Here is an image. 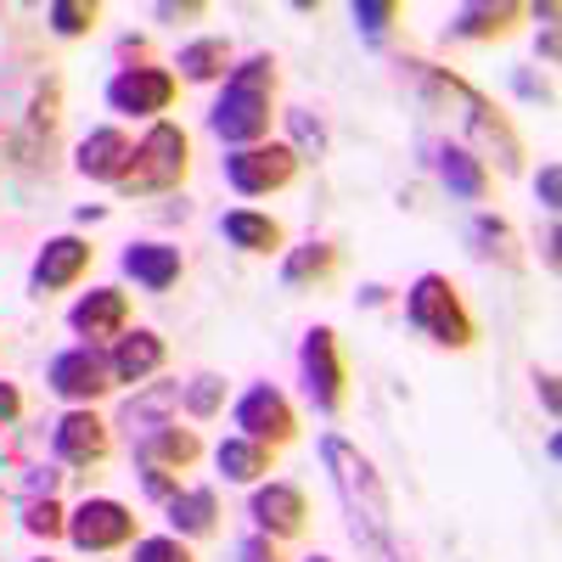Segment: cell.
I'll use <instances>...</instances> for the list:
<instances>
[{
  "label": "cell",
  "instance_id": "bcb514c9",
  "mask_svg": "<svg viewBox=\"0 0 562 562\" xmlns=\"http://www.w3.org/2000/svg\"><path fill=\"white\" fill-rule=\"evenodd\" d=\"M304 562H338V557H326V551H315V557H304Z\"/></svg>",
  "mask_w": 562,
  "mask_h": 562
},
{
  "label": "cell",
  "instance_id": "74e56055",
  "mask_svg": "<svg viewBox=\"0 0 562 562\" xmlns=\"http://www.w3.org/2000/svg\"><path fill=\"white\" fill-rule=\"evenodd\" d=\"M18 422H23V389L0 378V434H12Z\"/></svg>",
  "mask_w": 562,
  "mask_h": 562
},
{
  "label": "cell",
  "instance_id": "ffe728a7",
  "mask_svg": "<svg viewBox=\"0 0 562 562\" xmlns=\"http://www.w3.org/2000/svg\"><path fill=\"white\" fill-rule=\"evenodd\" d=\"M428 158H434V175H439V186L450 198H461V203H484L490 198V169L479 164L473 147H461V140H439V147H428Z\"/></svg>",
  "mask_w": 562,
  "mask_h": 562
},
{
  "label": "cell",
  "instance_id": "cb8c5ba5",
  "mask_svg": "<svg viewBox=\"0 0 562 562\" xmlns=\"http://www.w3.org/2000/svg\"><path fill=\"white\" fill-rule=\"evenodd\" d=\"M220 237L237 254H281L288 231H281V220H270L259 209H231V214H220Z\"/></svg>",
  "mask_w": 562,
  "mask_h": 562
},
{
  "label": "cell",
  "instance_id": "8fae6325",
  "mask_svg": "<svg viewBox=\"0 0 562 562\" xmlns=\"http://www.w3.org/2000/svg\"><path fill=\"white\" fill-rule=\"evenodd\" d=\"M231 422H237V434L254 439V445H293L299 439V416L288 405V394H281L276 383H248L243 400L231 405Z\"/></svg>",
  "mask_w": 562,
  "mask_h": 562
},
{
  "label": "cell",
  "instance_id": "7a4b0ae2",
  "mask_svg": "<svg viewBox=\"0 0 562 562\" xmlns=\"http://www.w3.org/2000/svg\"><path fill=\"white\" fill-rule=\"evenodd\" d=\"M276 57L270 52H254L243 63H231L220 97L209 108V130L231 147H259V140H270V124H276Z\"/></svg>",
  "mask_w": 562,
  "mask_h": 562
},
{
  "label": "cell",
  "instance_id": "ab89813d",
  "mask_svg": "<svg viewBox=\"0 0 562 562\" xmlns=\"http://www.w3.org/2000/svg\"><path fill=\"white\" fill-rule=\"evenodd\" d=\"M237 562H281V546H276L270 535H248V540L237 546Z\"/></svg>",
  "mask_w": 562,
  "mask_h": 562
},
{
  "label": "cell",
  "instance_id": "836d02e7",
  "mask_svg": "<svg viewBox=\"0 0 562 562\" xmlns=\"http://www.w3.org/2000/svg\"><path fill=\"white\" fill-rule=\"evenodd\" d=\"M288 130H293L288 147L299 153V164H321L326 158V130H321V119L310 108H288Z\"/></svg>",
  "mask_w": 562,
  "mask_h": 562
},
{
  "label": "cell",
  "instance_id": "e0dca14e",
  "mask_svg": "<svg viewBox=\"0 0 562 562\" xmlns=\"http://www.w3.org/2000/svg\"><path fill=\"white\" fill-rule=\"evenodd\" d=\"M130 164H135V140H130L124 130H113V124L90 130L79 147H74V169H79L85 180H97V186H124Z\"/></svg>",
  "mask_w": 562,
  "mask_h": 562
},
{
  "label": "cell",
  "instance_id": "5bb4252c",
  "mask_svg": "<svg viewBox=\"0 0 562 562\" xmlns=\"http://www.w3.org/2000/svg\"><path fill=\"white\" fill-rule=\"evenodd\" d=\"M248 518H254V535H270V540L281 546V540H299V535L310 529V501H304L299 484L270 479V484H254Z\"/></svg>",
  "mask_w": 562,
  "mask_h": 562
},
{
  "label": "cell",
  "instance_id": "ba28073f",
  "mask_svg": "<svg viewBox=\"0 0 562 562\" xmlns=\"http://www.w3.org/2000/svg\"><path fill=\"white\" fill-rule=\"evenodd\" d=\"M63 540L74 551H85V557H108V551H124V546L140 540V518L113 495H90V501H79L68 512V535Z\"/></svg>",
  "mask_w": 562,
  "mask_h": 562
},
{
  "label": "cell",
  "instance_id": "d6986e66",
  "mask_svg": "<svg viewBox=\"0 0 562 562\" xmlns=\"http://www.w3.org/2000/svg\"><path fill=\"white\" fill-rule=\"evenodd\" d=\"M164 360H169V344L153 333V326H135V333H124V338H113V349H108V366H113V389L119 383H153L158 371H164Z\"/></svg>",
  "mask_w": 562,
  "mask_h": 562
},
{
  "label": "cell",
  "instance_id": "603a6c76",
  "mask_svg": "<svg viewBox=\"0 0 562 562\" xmlns=\"http://www.w3.org/2000/svg\"><path fill=\"white\" fill-rule=\"evenodd\" d=\"M164 518H169V535H180L186 546L220 535V490H209V484L180 490V495L164 506Z\"/></svg>",
  "mask_w": 562,
  "mask_h": 562
},
{
  "label": "cell",
  "instance_id": "484cf974",
  "mask_svg": "<svg viewBox=\"0 0 562 562\" xmlns=\"http://www.w3.org/2000/svg\"><path fill=\"white\" fill-rule=\"evenodd\" d=\"M175 411H180V383H147L124 400L119 428H130V439H135V434L158 428V422H175Z\"/></svg>",
  "mask_w": 562,
  "mask_h": 562
},
{
  "label": "cell",
  "instance_id": "3957f363",
  "mask_svg": "<svg viewBox=\"0 0 562 562\" xmlns=\"http://www.w3.org/2000/svg\"><path fill=\"white\" fill-rule=\"evenodd\" d=\"M321 461H326V479H333L344 512H349V535L371 551H389V535H394V518H389V490L378 479V467H371L344 434H321Z\"/></svg>",
  "mask_w": 562,
  "mask_h": 562
},
{
  "label": "cell",
  "instance_id": "8d00e7d4",
  "mask_svg": "<svg viewBox=\"0 0 562 562\" xmlns=\"http://www.w3.org/2000/svg\"><path fill=\"white\" fill-rule=\"evenodd\" d=\"M535 198H540V209L546 214H557V203H562V164H540V175H535Z\"/></svg>",
  "mask_w": 562,
  "mask_h": 562
},
{
  "label": "cell",
  "instance_id": "d4e9b609",
  "mask_svg": "<svg viewBox=\"0 0 562 562\" xmlns=\"http://www.w3.org/2000/svg\"><path fill=\"white\" fill-rule=\"evenodd\" d=\"M338 276V243H299V248H281V281L288 288H326Z\"/></svg>",
  "mask_w": 562,
  "mask_h": 562
},
{
  "label": "cell",
  "instance_id": "d590c367",
  "mask_svg": "<svg viewBox=\"0 0 562 562\" xmlns=\"http://www.w3.org/2000/svg\"><path fill=\"white\" fill-rule=\"evenodd\" d=\"M135 479H140V490H147V501H158V506H169V501L186 490V484H180V473H164V467H140Z\"/></svg>",
  "mask_w": 562,
  "mask_h": 562
},
{
  "label": "cell",
  "instance_id": "f35d334b",
  "mask_svg": "<svg viewBox=\"0 0 562 562\" xmlns=\"http://www.w3.org/2000/svg\"><path fill=\"white\" fill-rule=\"evenodd\" d=\"M203 12H209L203 0H158V7H153L158 23H192V18H203Z\"/></svg>",
  "mask_w": 562,
  "mask_h": 562
},
{
  "label": "cell",
  "instance_id": "9a60e30c",
  "mask_svg": "<svg viewBox=\"0 0 562 562\" xmlns=\"http://www.w3.org/2000/svg\"><path fill=\"white\" fill-rule=\"evenodd\" d=\"M68 333L79 344H113L130 333V293L124 288H90L68 304Z\"/></svg>",
  "mask_w": 562,
  "mask_h": 562
},
{
  "label": "cell",
  "instance_id": "1f68e13d",
  "mask_svg": "<svg viewBox=\"0 0 562 562\" xmlns=\"http://www.w3.org/2000/svg\"><path fill=\"white\" fill-rule=\"evenodd\" d=\"M349 18H355L360 40L383 45V40L394 34V23L405 18V7H400V0H355V7H349Z\"/></svg>",
  "mask_w": 562,
  "mask_h": 562
},
{
  "label": "cell",
  "instance_id": "c3c4849f",
  "mask_svg": "<svg viewBox=\"0 0 562 562\" xmlns=\"http://www.w3.org/2000/svg\"><path fill=\"white\" fill-rule=\"evenodd\" d=\"M389 562H400V557H389Z\"/></svg>",
  "mask_w": 562,
  "mask_h": 562
},
{
  "label": "cell",
  "instance_id": "30bf717a",
  "mask_svg": "<svg viewBox=\"0 0 562 562\" xmlns=\"http://www.w3.org/2000/svg\"><path fill=\"white\" fill-rule=\"evenodd\" d=\"M52 456L57 467H74V473H90L113 456V422H102L90 405H68L57 422H52Z\"/></svg>",
  "mask_w": 562,
  "mask_h": 562
},
{
  "label": "cell",
  "instance_id": "f546056e",
  "mask_svg": "<svg viewBox=\"0 0 562 562\" xmlns=\"http://www.w3.org/2000/svg\"><path fill=\"white\" fill-rule=\"evenodd\" d=\"M45 23H52L57 40H85L102 23V7L97 0H52V7H45Z\"/></svg>",
  "mask_w": 562,
  "mask_h": 562
},
{
  "label": "cell",
  "instance_id": "7bdbcfd3",
  "mask_svg": "<svg viewBox=\"0 0 562 562\" xmlns=\"http://www.w3.org/2000/svg\"><path fill=\"white\" fill-rule=\"evenodd\" d=\"M512 85H518L529 102H551V85H546V79H535L529 68H518V74H512Z\"/></svg>",
  "mask_w": 562,
  "mask_h": 562
},
{
  "label": "cell",
  "instance_id": "e575fe53",
  "mask_svg": "<svg viewBox=\"0 0 562 562\" xmlns=\"http://www.w3.org/2000/svg\"><path fill=\"white\" fill-rule=\"evenodd\" d=\"M130 562H198V557H192V546H186L180 535H140Z\"/></svg>",
  "mask_w": 562,
  "mask_h": 562
},
{
  "label": "cell",
  "instance_id": "6da1fadb",
  "mask_svg": "<svg viewBox=\"0 0 562 562\" xmlns=\"http://www.w3.org/2000/svg\"><path fill=\"white\" fill-rule=\"evenodd\" d=\"M400 74L416 85V97L428 102V108H450V113L461 119V130L473 135V147H479V164H484V169H490V158L501 164V175H518V169H524V140H518V130L506 124V113L484 97V90H473L467 79H456L450 68L422 63V57H405Z\"/></svg>",
  "mask_w": 562,
  "mask_h": 562
},
{
  "label": "cell",
  "instance_id": "2e32d148",
  "mask_svg": "<svg viewBox=\"0 0 562 562\" xmlns=\"http://www.w3.org/2000/svg\"><path fill=\"white\" fill-rule=\"evenodd\" d=\"M23 450H29V434H23V439H12L7 450H0V495H12L18 506H23V501H45V495H57V484H63L57 456L29 461Z\"/></svg>",
  "mask_w": 562,
  "mask_h": 562
},
{
  "label": "cell",
  "instance_id": "60d3db41",
  "mask_svg": "<svg viewBox=\"0 0 562 562\" xmlns=\"http://www.w3.org/2000/svg\"><path fill=\"white\" fill-rule=\"evenodd\" d=\"M119 63H124V68H153V45L135 40V34H124V40H119Z\"/></svg>",
  "mask_w": 562,
  "mask_h": 562
},
{
  "label": "cell",
  "instance_id": "44dd1931",
  "mask_svg": "<svg viewBox=\"0 0 562 562\" xmlns=\"http://www.w3.org/2000/svg\"><path fill=\"white\" fill-rule=\"evenodd\" d=\"M529 18V7H518V0H467V7L450 12V40H506L512 29H518Z\"/></svg>",
  "mask_w": 562,
  "mask_h": 562
},
{
  "label": "cell",
  "instance_id": "5b68a950",
  "mask_svg": "<svg viewBox=\"0 0 562 562\" xmlns=\"http://www.w3.org/2000/svg\"><path fill=\"white\" fill-rule=\"evenodd\" d=\"M186 175H192V135L169 119H158L135 140V164H130L119 192L124 198H158V192H175Z\"/></svg>",
  "mask_w": 562,
  "mask_h": 562
},
{
  "label": "cell",
  "instance_id": "52a82bcc",
  "mask_svg": "<svg viewBox=\"0 0 562 562\" xmlns=\"http://www.w3.org/2000/svg\"><path fill=\"white\" fill-rule=\"evenodd\" d=\"M299 153L288 147V140H259V147H231L220 158V175L231 192L243 198H270V192H288V186L299 180Z\"/></svg>",
  "mask_w": 562,
  "mask_h": 562
},
{
  "label": "cell",
  "instance_id": "7dc6e473",
  "mask_svg": "<svg viewBox=\"0 0 562 562\" xmlns=\"http://www.w3.org/2000/svg\"><path fill=\"white\" fill-rule=\"evenodd\" d=\"M34 562H57V557H34Z\"/></svg>",
  "mask_w": 562,
  "mask_h": 562
},
{
  "label": "cell",
  "instance_id": "d6a6232c",
  "mask_svg": "<svg viewBox=\"0 0 562 562\" xmlns=\"http://www.w3.org/2000/svg\"><path fill=\"white\" fill-rule=\"evenodd\" d=\"M23 535H34V540H63L68 535V506L57 501V495H45V501H23Z\"/></svg>",
  "mask_w": 562,
  "mask_h": 562
},
{
  "label": "cell",
  "instance_id": "9c48e42d",
  "mask_svg": "<svg viewBox=\"0 0 562 562\" xmlns=\"http://www.w3.org/2000/svg\"><path fill=\"white\" fill-rule=\"evenodd\" d=\"M45 389H52L63 405H97L113 394V366H108V349L97 344H74L63 355H52L45 366Z\"/></svg>",
  "mask_w": 562,
  "mask_h": 562
},
{
  "label": "cell",
  "instance_id": "b9f144b4",
  "mask_svg": "<svg viewBox=\"0 0 562 562\" xmlns=\"http://www.w3.org/2000/svg\"><path fill=\"white\" fill-rule=\"evenodd\" d=\"M535 394H540L546 416L557 422V416H562V394H557V371H535Z\"/></svg>",
  "mask_w": 562,
  "mask_h": 562
},
{
  "label": "cell",
  "instance_id": "ac0fdd59",
  "mask_svg": "<svg viewBox=\"0 0 562 562\" xmlns=\"http://www.w3.org/2000/svg\"><path fill=\"white\" fill-rule=\"evenodd\" d=\"M130 456L135 467H164V473H186V467L203 461V439L192 428H180V422H158V428L135 434L130 439Z\"/></svg>",
  "mask_w": 562,
  "mask_h": 562
},
{
  "label": "cell",
  "instance_id": "277c9868",
  "mask_svg": "<svg viewBox=\"0 0 562 562\" xmlns=\"http://www.w3.org/2000/svg\"><path fill=\"white\" fill-rule=\"evenodd\" d=\"M405 321H411V333H422V338L439 344V349H473L479 344L473 310L461 304L456 281L439 276V270H422L411 288H405Z\"/></svg>",
  "mask_w": 562,
  "mask_h": 562
},
{
  "label": "cell",
  "instance_id": "8992f818",
  "mask_svg": "<svg viewBox=\"0 0 562 562\" xmlns=\"http://www.w3.org/2000/svg\"><path fill=\"white\" fill-rule=\"evenodd\" d=\"M299 378H304V394L321 416H338L349 405V360H344V344L333 326H310L304 344H299Z\"/></svg>",
  "mask_w": 562,
  "mask_h": 562
},
{
  "label": "cell",
  "instance_id": "4fadbf2b",
  "mask_svg": "<svg viewBox=\"0 0 562 562\" xmlns=\"http://www.w3.org/2000/svg\"><path fill=\"white\" fill-rule=\"evenodd\" d=\"M90 259H97V248H90L85 237H74V231H63V237H45V248L34 254L29 265V293L34 299H52V293H68L85 281Z\"/></svg>",
  "mask_w": 562,
  "mask_h": 562
},
{
  "label": "cell",
  "instance_id": "f6af8a7d",
  "mask_svg": "<svg viewBox=\"0 0 562 562\" xmlns=\"http://www.w3.org/2000/svg\"><path fill=\"white\" fill-rule=\"evenodd\" d=\"M540 259H546V270H557L562 259H557V225H546V243H540Z\"/></svg>",
  "mask_w": 562,
  "mask_h": 562
},
{
  "label": "cell",
  "instance_id": "4316f807",
  "mask_svg": "<svg viewBox=\"0 0 562 562\" xmlns=\"http://www.w3.org/2000/svg\"><path fill=\"white\" fill-rule=\"evenodd\" d=\"M231 63H237V57H231V40H220V34H203L192 45H180V57H175L186 85H214V79L231 74Z\"/></svg>",
  "mask_w": 562,
  "mask_h": 562
},
{
  "label": "cell",
  "instance_id": "7402d4cb",
  "mask_svg": "<svg viewBox=\"0 0 562 562\" xmlns=\"http://www.w3.org/2000/svg\"><path fill=\"white\" fill-rule=\"evenodd\" d=\"M119 270L135 281L140 293H169L175 281H180V270H186V259H180V248H169V243H130V248L119 254Z\"/></svg>",
  "mask_w": 562,
  "mask_h": 562
},
{
  "label": "cell",
  "instance_id": "ee69618b",
  "mask_svg": "<svg viewBox=\"0 0 562 562\" xmlns=\"http://www.w3.org/2000/svg\"><path fill=\"white\" fill-rule=\"evenodd\" d=\"M535 52H540L546 63H557V52H562V45H557V23H540V40H535Z\"/></svg>",
  "mask_w": 562,
  "mask_h": 562
},
{
  "label": "cell",
  "instance_id": "7c38bea8",
  "mask_svg": "<svg viewBox=\"0 0 562 562\" xmlns=\"http://www.w3.org/2000/svg\"><path fill=\"white\" fill-rule=\"evenodd\" d=\"M175 90H180V79L158 63L153 68H119L108 79V108L124 113V119H153L158 124V113L175 108Z\"/></svg>",
  "mask_w": 562,
  "mask_h": 562
},
{
  "label": "cell",
  "instance_id": "4dcf8cb0",
  "mask_svg": "<svg viewBox=\"0 0 562 562\" xmlns=\"http://www.w3.org/2000/svg\"><path fill=\"white\" fill-rule=\"evenodd\" d=\"M180 411L198 416V422L220 416L225 411V378H220V371H198L192 383H180Z\"/></svg>",
  "mask_w": 562,
  "mask_h": 562
},
{
  "label": "cell",
  "instance_id": "83f0119b",
  "mask_svg": "<svg viewBox=\"0 0 562 562\" xmlns=\"http://www.w3.org/2000/svg\"><path fill=\"white\" fill-rule=\"evenodd\" d=\"M214 467H220L225 484H265V473H270V445H254V439H243V434H231V439L214 450Z\"/></svg>",
  "mask_w": 562,
  "mask_h": 562
},
{
  "label": "cell",
  "instance_id": "f1b7e54d",
  "mask_svg": "<svg viewBox=\"0 0 562 562\" xmlns=\"http://www.w3.org/2000/svg\"><path fill=\"white\" fill-rule=\"evenodd\" d=\"M467 243H473L479 259L518 265V237H512V225H506L501 214H473V225H467Z\"/></svg>",
  "mask_w": 562,
  "mask_h": 562
}]
</instances>
